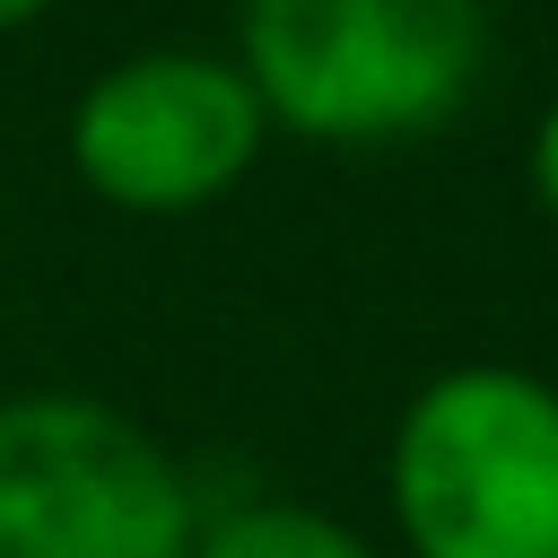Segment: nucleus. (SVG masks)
Returning <instances> with one entry per match:
<instances>
[{
  "label": "nucleus",
  "mask_w": 558,
  "mask_h": 558,
  "mask_svg": "<svg viewBox=\"0 0 558 558\" xmlns=\"http://www.w3.org/2000/svg\"><path fill=\"white\" fill-rule=\"evenodd\" d=\"M235 70L270 131L314 148H401L445 131L488 70L480 0H244Z\"/></svg>",
  "instance_id": "nucleus-1"
},
{
  "label": "nucleus",
  "mask_w": 558,
  "mask_h": 558,
  "mask_svg": "<svg viewBox=\"0 0 558 558\" xmlns=\"http://www.w3.org/2000/svg\"><path fill=\"white\" fill-rule=\"evenodd\" d=\"M410 558H558V384L506 357L427 375L384 445Z\"/></svg>",
  "instance_id": "nucleus-2"
},
{
  "label": "nucleus",
  "mask_w": 558,
  "mask_h": 558,
  "mask_svg": "<svg viewBox=\"0 0 558 558\" xmlns=\"http://www.w3.org/2000/svg\"><path fill=\"white\" fill-rule=\"evenodd\" d=\"M183 462L96 392L0 401V558H192Z\"/></svg>",
  "instance_id": "nucleus-3"
},
{
  "label": "nucleus",
  "mask_w": 558,
  "mask_h": 558,
  "mask_svg": "<svg viewBox=\"0 0 558 558\" xmlns=\"http://www.w3.org/2000/svg\"><path fill=\"white\" fill-rule=\"evenodd\" d=\"M61 148H70V174L105 209H122V218H192V209L227 201L262 166L270 113L244 87L235 52L148 44V52H122L113 70H96L70 96Z\"/></svg>",
  "instance_id": "nucleus-4"
},
{
  "label": "nucleus",
  "mask_w": 558,
  "mask_h": 558,
  "mask_svg": "<svg viewBox=\"0 0 558 558\" xmlns=\"http://www.w3.org/2000/svg\"><path fill=\"white\" fill-rule=\"evenodd\" d=\"M192 558H375V541L323 506H296V497H244V506H218L201 514L192 532Z\"/></svg>",
  "instance_id": "nucleus-5"
},
{
  "label": "nucleus",
  "mask_w": 558,
  "mask_h": 558,
  "mask_svg": "<svg viewBox=\"0 0 558 558\" xmlns=\"http://www.w3.org/2000/svg\"><path fill=\"white\" fill-rule=\"evenodd\" d=\"M523 174H532V201H541V218L558 227V96L541 105V122H532V140H523Z\"/></svg>",
  "instance_id": "nucleus-6"
},
{
  "label": "nucleus",
  "mask_w": 558,
  "mask_h": 558,
  "mask_svg": "<svg viewBox=\"0 0 558 558\" xmlns=\"http://www.w3.org/2000/svg\"><path fill=\"white\" fill-rule=\"evenodd\" d=\"M52 0H0V35H17V26H35Z\"/></svg>",
  "instance_id": "nucleus-7"
}]
</instances>
